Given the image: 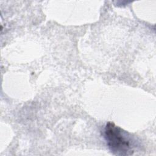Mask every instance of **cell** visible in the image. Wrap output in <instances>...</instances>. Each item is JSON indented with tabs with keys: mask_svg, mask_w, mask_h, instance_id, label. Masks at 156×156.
Listing matches in <instances>:
<instances>
[{
	"mask_svg": "<svg viewBox=\"0 0 156 156\" xmlns=\"http://www.w3.org/2000/svg\"><path fill=\"white\" fill-rule=\"evenodd\" d=\"M104 137L111 152L116 155H130L139 146V141L130 133L108 122L104 129Z\"/></svg>",
	"mask_w": 156,
	"mask_h": 156,
	"instance_id": "6da1fadb",
	"label": "cell"
}]
</instances>
